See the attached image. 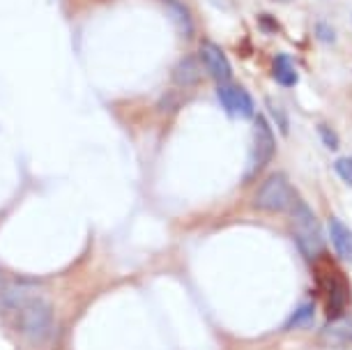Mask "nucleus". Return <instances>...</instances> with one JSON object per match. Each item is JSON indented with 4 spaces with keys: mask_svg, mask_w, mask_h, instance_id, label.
I'll use <instances>...</instances> for the list:
<instances>
[{
    "mask_svg": "<svg viewBox=\"0 0 352 350\" xmlns=\"http://www.w3.org/2000/svg\"><path fill=\"white\" fill-rule=\"evenodd\" d=\"M288 212L292 221V235H295L297 244H300V252L304 254V259L318 261L324 252V240H322L320 221L316 219L314 210L297 198Z\"/></svg>",
    "mask_w": 352,
    "mask_h": 350,
    "instance_id": "f257e3e1",
    "label": "nucleus"
},
{
    "mask_svg": "<svg viewBox=\"0 0 352 350\" xmlns=\"http://www.w3.org/2000/svg\"><path fill=\"white\" fill-rule=\"evenodd\" d=\"M318 283H320L322 293H324V311H327V318H341L345 314V309L350 305V283L348 279L334 270L329 261H324L322 270H316Z\"/></svg>",
    "mask_w": 352,
    "mask_h": 350,
    "instance_id": "f03ea898",
    "label": "nucleus"
},
{
    "mask_svg": "<svg viewBox=\"0 0 352 350\" xmlns=\"http://www.w3.org/2000/svg\"><path fill=\"white\" fill-rule=\"evenodd\" d=\"M274 153H276L274 131H272L267 118L256 116V120H254V138H251V153H249L247 168H244V182L254 180V177L272 162Z\"/></svg>",
    "mask_w": 352,
    "mask_h": 350,
    "instance_id": "7ed1b4c3",
    "label": "nucleus"
},
{
    "mask_svg": "<svg viewBox=\"0 0 352 350\" xmlns=\"http://www.w3.org/2000/svg\"><path fill=\"white\" fill-rule=\"evenodd\" d=\"M19 329L32 343L44 341L53 329V309L49 302L30 297L19 307Z\"/></svg>",
    "mask_w": 352,
    "mask_h": 350,
    "instance_id": "20e7f679",
    "label": "nucleus"
},
{
    "mask_svg": "<svg viewBox=\"0 0 352 350\" xmlns=\"http://www.w3.org/2000/svg\"><path fill=\"white\" fill-rule=\"evenodd\" d=\"M297 194L283 173H272L256 194V208L263 212H288Z\"/></svg>",
    "mask_w": 352,
    "mask_h": 350,
    "instance_id": "39448f33",
    "label": "nucleus"
},
{
    "mask_svg": "<svg viewBox=\"0 0 352 350\" xmlns=\"http://www.w3.org/2000/svg\"><path fill=\"white\" fill-rule=\"evenodd\" d=\"M219 102L221 107L228 111L230 116H240V118H249L254 116V99L242 85L235 83H219Z\"/></svg>",
    "mask_w": 352,
    "mask_h": 350,
    "instance_id": "423d86ee",
    "label": "nucleus"
},
{
    "mask_svg": "<svg viewBox=\"0 0 352 350\" xmlns=\"http://www.w3.org/2000/svg\"><path fill=\"white\" fill-rule=\"evenodd\" d=\"M201 63L205 65V69L210 72L212 78L219 83H230L232 78V67L228 63V58L217 44L212 42H203L201 44Z\"/></svg>",
    "mask_w": 352,
    "mask_h": 350,
    "instance_id": "0eeeda50",
    "label": "nucleus"
},
{
    "mask_svg": "<svg viewBox=\"0 0 352 350\" xmlns=\"http://www.w3.org/2000/svg\"><path fill=\"white\" fill-rule=\"evenodd\" d=\"M329 240L334 244V252L341 261L352 263V228L343 223L338 217H329Z\"/></svg>",
    "mask_w": 352,
    "mask_h": 350,
    "instance_id": "6e6552de",
    "label": "nucleus"
},
{
    "mask_svg": "<svg viewBox=\"0 0 352 350\" xmlns=\"http://www.w3.org/2000/svg\"><path fill=\"white\" fill-rule=\"evenodd\" d=\"M166 14L170 17L173 25H175V30L180 32L182 37H191L194 35V19H191L189 10L184 8L180 0H162Z\"/></svg>",
    "mask_w": 352,
    "mask_h": 350,
    "instance_id": "1a4fd4ad",
    "label": "nucleus"
},
{
    "mask_svg": "<svg viewBox=\"0 0 352 350\" xmlns=\"http://www.w3.org/2000/svg\"><path fill=\"white\" fill-rule=\"evenodd\" d=\"M322 339L327 343H352V316L334 318L322 329Z\"/></svg>",
    "mask_w": 352,
    "mask_h": 350,
    "instance_id": "9d476101",
    "label": "nucleus"
},
{
    "mask_svg": "<svg viewBox=\"0 0 352 350\" xmlns=\"http://www.w3.org/2000/svg\"><path fill=\"white\" fill-rule=\"evenodd\" d=\"M272 76L276 78V83L285 85V88H292L297 81H300V74L295 69V63H292L290 56H276L274 63H272Z\"/></svg>",
    "mask_w": 352,
    "mask_h": 350,
    "instance_id": "9b49d317",
    "label": "nucleus"
},
{
    "mask_svg": "<svg viewBox=\"0 0 352 350\" xmlns=\"http://www.w3.org/2000/svg\"><path fill=\"white\" fill-rule=\"evenodd\" d=\"M180 85H196L201 81V67H198L196 58H184V61L175 67V74H173Z\"/></svg>",
    "mask_w": 352,
    "mask_h": 350,
    "instance_id": "f8f14e48",
    "label": "nucleus"
},
{
    "mask_svg": "<svg viewBox=\"0 0 352 350\" xmlns=\"http://www.w3.org/2000/svg\"><path fill=\"white\" fill-rule=\"evenodd\" d=\"M314 318H316V307L311 305V302H304V305H300V309H297V311L290 316V320H288V325H285V329L311 327V325H314Z\"/></svg>",
    "mask_w": 352,
    "mask_h": 350,
    "instance_id": "ddd939ff",
    "label": "nucleus"
},
{
    "mask_svg": "<svg viewBox=\"0 0 352 350\" xmlns=\"http://www.w3.org/2000/svg\"><path fill=\"white\" fill-rule=\"evenodd\" d=\"M334 171L343 182H348L352 187V157H338L334 162Z\"/></svg>",
    "mask_w": 352,
    "mask_h": 350,
    "instance_id": "4468645a",
    "label": "nucleus"
},
{
    "mask_svg": "<svg viewBox=\"0 0 352 350\" xmlns=\"http://www.w3.org/2000/svg\"><path fill=\"white\" fill-rule=\"evenodd\" d=\"M318 134H320L322 143L327 145L329 150H336L338 148V136H336V131L329 127V124H318Z\"/></svg>",
    "mask_w": 352,
    "mask_h": 350,
    "instance_id": "2eb2a0df",
    "label": "nucleus"
},
{
    "mask_svg": "<svg viewBox=\"0 0 352 350\" xmlns=\"http://www.w3.org/2000/svg\"><path fill=\"white\" fill-rule=\"evenodd\" d=\"M318 37L322 39V42H334V32H331V28L327 23H318Z\"/></svg>",
    "mask_w": 352,
    "mask_h": 350,
    "instance_id": "dca6fc26",
    "label": "nucleus"
},
{
    "mask_svg": "<svg viewBox=\"0 0 352 350\" xmlns=\"http://www.w3.org/2000/svg\"><path fill=\"white\" fill-rule=\"evenodd\" d=\"M0 288H3V272H0Z\"/></svg>",
    "mask_w": 352,
    "mask_h": 350,
    "instance_id": "f3484780",
    "label": "nucleus"
},
{
    "mask_svg": "<svg viewBox=\"0 0 352 350\" xmlns=\"http://www.w3.org/2000/svg\"><path fill=\"white\" fill-rule=\"evenodd\" d=\"M276 3H285V0H276Z\"/></svg>",
    "mask_w": 352,
    "mask_h": 350,
    "instance_id": "a211bd4d",
    "label": "nucleus"
}]
</instances>
